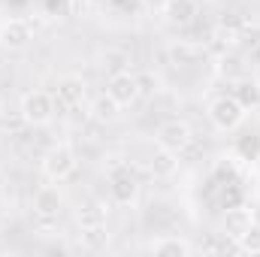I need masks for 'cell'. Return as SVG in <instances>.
<instances>
[{
	"mask_svg": "<svg viewBox=\"0 0 260 257\" xmlns=\"http://www.w3.org/2000/svg\"><path fill=\"white\" fill-rule=\"evenodd\" d=\"M209 121H212V127L221 130V133H233V130L239 127L242 121H245V115H248V109L233 97V94H221V97H215L212 103H209Z\"/></svg>",
	"mask_w": 260,
	"mask_h": 257,
	"instance_id": "6da1fadb",
	"label": "cell"
},
{
	"mask_svg": "<svg viewBox=\"0 0 260 257\" xmlns=\"http://www.w3.org/2000/svg\"><path fill=\"white\" fill-rule=\"evenodd\" d=\"M79 170V157H76V151H73V145H67V142H58V145H52L46 154H43V176L49 179V182H67L73 173Z\"/></svg>",
	"mask_w": 260,
	"mask_h": 257,
	"instance_id": "7a4b0ae2",
	"label": "cell"
},
{
	"mask_svg": "<svg viewBox=\"0 0 260 257\" xmlns=\"http://www.w3.org/2000/svg\"><path fill=\"white\" fill-rule=\"evenodd\" d=\"M18 112H21V121H24V124H30V127H43V124H49V121L55 118L58 103H55V97L46 94V91H27V94L21 97Z\"/></svg>",
	"mask_w": 260,
	"mask_h": 257,
	"instance_id": "3957f363",
	"label": "cell"
},
{
	"mask_svg": "<svg viewBox=\"0 0 260 257\" xmlns=\"http://www.w3.org/2000/svg\"><path fill=\"white\" fill-rule=\"evenodd\" d=\"M109 194H112V203H118V206L136 203V197H139V179L130 170V164L118 160V164L109 167Z\"/></svg>",
	"mask_w": 260,
	"mask_h": 257,
	"instance_id": "277c9868",
	"label": "cell"
},
{
	"mask_svg": "<svg viewBox=\"0 0 260 257\" xmlns=\"http://www.w3.org/2000/svg\"><path fill=\"white\" fill-rule=\"evenodd\" d=\"M191 139H194V130L182 118H170V121H164L157 127V145H164V148H170L176 154H182L191 145Z\"/></svg>",
	"mask_w": 260,
	"mask_h": 257,
	"instance_id": "5b68a950",
	"label": "cell"
},
{
	"mask_svg": "<svg viewBox=\"0 0 260 257\" xmlns=\"http://www.w3.org/2000/svg\"><path fill=\"white\" fill-rule=\"evenodd\" d=\"M106 94L124 109V106H133L139 100V79L130 73V70H121V73H112L106 79Z\"/></svg>",
	"mask_w": 260,
	"mask_h": 257,
	"instance_id": "8992f818",
	"label": "cell"
},
{
	"mask_svg": "<svg viewBox=\"0 0 260 257\" xmlns=\"http://www.w3.org/2000/svg\"><path fill=\"white\" fill-rule=\"evenodd\" d=\"M61 206H64V197H61V191H58L55 185L37 188V194H34V215H37L40 221H46V224L58 221Z\"/></svg>",
	"mask_w": 260,
	"mask_h": 257,
	"instance_id": "52a82bcc",
	"label": "cell"
},
{
	"mask_svg": "<svg viewBox=\"0 0 260 257\" xmlns=\"http://www.w3.org/2000/svg\"><path fill=\"white\" fill-rule=\"evenodd\" d=\"M88 97V85L82 76H64L58 79V88H55V103L64 106V109H79Z\"/></svg>",
	"mask_w": 260,
	"mask_h": 257,
	"instance_id": "ba28073f",
	"label": "cell"
},
{
	"mask_svg": "<svg viewBox=\"0 0 260 257\" xmlns=\"http://www.w3.org/2000/svg\"><path fill=\"white\" fill-rule=\"evenodd\" d=\"M30 40H34V30H30V24L24 18H9V21L0 24V46L3 49L21 52V49L30 46Z\"/></svg>",
	"mask_w": 260,
	"mask_h": 257,
	"instance_id": "9c48e42d",
	"label": "cell"
},
{
	"mask_svg": "<svg viewBox=\"0 0 260 257\" xmlns=\"http://www.w3.org/2000/svg\"><path fill=\"white\" fill-rule=\"evenodd\" d=\"M251 224H257L254 221V212L248 209V206H233V209H227L224 212V233L236 242L245 230H251Z\"/></svg>",
	"mask_w": 260,
	"mask_h": 257,
	"instance_id": "30bf717a",
	"label": "cell"
},
{
	"mask_svg": "<svg viewBox=\"0 0 260 257\" xmlns=\"http://www.w3.org/2000/svg\"><path fill=\"white\" fill-rule=\"evenodd\" d=\"M164 15H167L170 24L188 27V24H194V18L200 15V6H197V0H167Z\"/></svg>",
	"mask_w": 260,
	"mask_h": 257,
	"instance_id": "8fae6325",
	"label": "cell"
},
{
	"mask_svg": "<svg viewBox=\"0 0 260 257\" xmlns=\"http://www.w3.org/2000/svg\"><path fill=\"white\" fill-rule=\"evenodd\" d=\"M148 248L154 254H164V257H191L194 254V245L185 236H157Z\"/></svg>",
	"mask_w": 260,
	"mask_h": 257,
	"instance_id": "7c38bea8",
	"label": "cell"
},
{
	"mask_svg": "<svg viewBox=\"0 0 260 257\" xmlns=\"http://www.w3.org/2000/svg\"><path fill=\"white\" fill-rule=\"evenodd\" d=\"M148 170H151V176H154V179H170V176L179 170V154H176V151H170V148H164V145H157V148H154V154H151Z\"/></svg>",
	"mask_w": 260,
	"mask_h": 257,
	"instance_id": "4fadbf2b",
	"label": "cell"
},
{
	"mask_svg": "<svg viewBox=\"0 0 260 257\" xmlns=\"http://www.w3.org/2000/svg\"><path fill=\"white\" fill-rule=\"evenodd\" d=\"M76 221H79L82 230L106 227V206H100V203H85V206L76 212Z\"/></svg>",
	"mask_w": 260,
	"mask_h": 257,
	"instance_id": "5bb4252c",
	"label": "cell"
},
{
	"mask_svg": "<svg viewBox=\"0 0 260 257\" xmlns=\"http://www.w3.org/2000/svg\"><path fill=\"white\" fill-rule=\"evenodd\" d=\"M91 115H94L97 121H115V118L121 115V106H118L109 94H103V97H97V100L91 103Z\"/></svg>",
	"mask_w": 260,
	"mask_h": 257,
	"instance_id": "9a60e30c",
	"label": "cell"
},
{
	"mask_svg": "<svg viewBox=\"0 0 260 257\" xmlns=\"http://www.w3.org/2000/svg\"><path fill=\"white\" fill-rule=\"evenodd\" d=\"M233 97H236L245 109H251V106H257L260 103V85L257 82H245V79H239L236 88H233Z\"/></svg>",
	"mask_w": 260,
	"mask_h": 257,
	"instance_id": "2e32d148",
	"label": "cell"
},
{
	"mask_svg": "<svg viewBox=\"0 0 260 257\" xmlns=\"http://www.w3.org/2000/svg\"><path fill=\"white\" fill-rule=\"evenodd\" d=\"M40 9L46 18H67L73 12V0H40Z\"/></svg>",
	"mask_w": 260,
	"mask_h": 257,
	"instance_id": "e0dca14e",
	"label": "cell"
},
{
	"mask_svg": "<svg viewBox=\"0 0 260 257\" xmlns=\"http://www.w3.org/2000/svg\"><path fill=\"white\" fill-rule=\"evenodd\" d=\"M239 251L245 254H260V224H251V230H245L239 239H236Z\"/></svg>",
	"mask_w": 260,
	"mask_h": 257,
	"instance_id": "ac0fdd59",
	"label": "cell"
},
{
	"mask_svg": "<svg viewBox=\"0 0 260 257\" xmlns=\"http://www.w3.org/2000/svg\"><path fill=\"white\" fill-rule=\"evenodd\" d=\"M82 242L88 248H103L109 242V233H106V227H91V230H82Z\"/></svg>",
	"mask_w": 260,
	"mask_h": 257,
	"instance_id": "d6986e66",
	"label": "cell"
},
{
	"mask_svg": "<svg viewBox=\"0 0 260 257\" xmlns=\"http://www.w3.org/2000/svg\"><path fill=\"white\" fill-rule=\"evenodd\" d=\"M100 61H103V70L109 67V76H112V73H121V70H127V58H124L121 52H109V55H103Z\"/></svg>",
	"mask_w": 260,
	"mask_h": 257,
	"instance_id": "ffe728a7",
	"label": "cell"
},
{
	"mask_svg": "<svg viewBox=\"0 0 260 257\" xmlns=\"http://www.w3.org/2000/svg\"><path fill=\"white\" fill-rule=\"evenodd\" d=\"M215 37H218V43H221V46H227V49H233V46H236V40H239V34H236V30H227V27H218V30H215Z\"/></svg>",
	"mask_w": 260,
	"mask_h": 257,
	"instance_id": "44dd1931",
	"label": "cell"
},
{
	"mask_svg": "<svg viewBox=\"0 0 260 257\" xmlns=\"http://www.w3.org/2000/svg\"><path fill=\"white\" fill-rule=\"evenodd\" d=\"M142 6H145V12H160V15H164L167 0H142Z\"/></svg>",
	"mask_w": 260,
	"mask_h": 257,
	"instance_id": "7402d4cb",
	"label": "cell"
},
{
	"mask_svg": "<svg viewBox=\"0 0 260 257\" xmlns=\"http://www.w3.org/2000/svg\"><path fill=\"white\" fill-rule=\"evenodd\" d=\"M88 3H91V6H106L109 0H88Z\"/></svg>",
	"mask_w": 260,
	"mask_h": 257,
	"instance_id": "603a6c76",
	"label": "cell"
},
{
	"mask_svg": "<svg viewBox=\"0 0 260 257\" xmlns=\"http://www.w3.org/2000/svg\"><path fill=\"white\" fill-rule=\"evenodd\" d=\"M0 118H3V100H0Z\"/></svg>",
	"mask_w": 260,
	"mask_h": 257,
	"instance_id": "cb8c5ba5",
	"label": "cell"
}]
</instances>
